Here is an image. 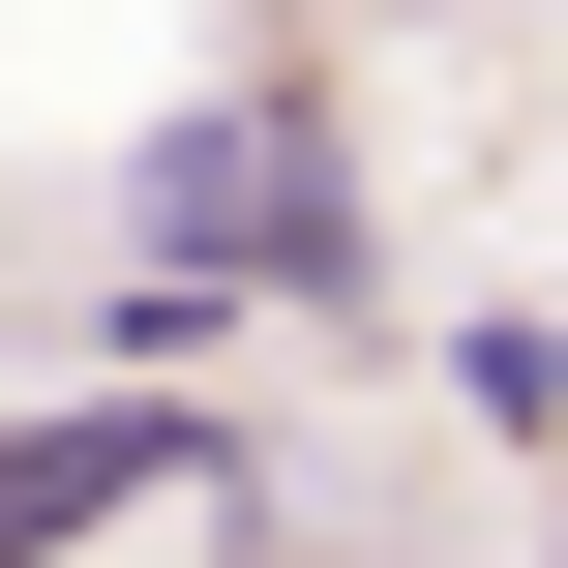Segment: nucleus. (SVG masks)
<instances>
[{"label":"nucleus","instance_id":"f257e3e1","mask_svg":"<svg viewBox=\"0 0 568 568\" xmlns=\"http://www.w3.org/2000/svg\"><path fill=\"white\" fill-rule=\"evenodd\" d=\"M120 210H150V270H270V300H329V270H359V150H329L300 90H210Z\"/></svg>","mask_w":568,"mask_h":568},{"label":"nucleus","instance_id":"f03ea898","mask_svg":"<svg viewBox=\"0 0 568 568\" xmlns=\"http://www.w3.org/2000/svg\"><path fill=\"white\" fill-rule=\"evenodd\" d=\"M150 479H210V419H0V568H60L90 509H150Z\"/></svg>","mask_w":568,"mask_h":568}]
</instances>
